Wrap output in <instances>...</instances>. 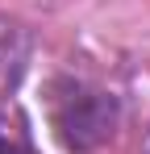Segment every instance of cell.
<instances>
[{
  "instance_id": "obj_1",
  "label": "cell",
  "mask_w": 150,
  "mask_h": 154,
  "mask_svg": "<svg viewBox=\"0 0 150 154\" xmlns=\"http://www.w3.org/2000/svg\"><path fill=\"white\" fill-rule=\"evenodd\" d=\"M50 121H54V133L67 150H92L96 142H104L113 133L117 104H113V96H104L88 83L63 79V83H54Z\"/></svg>"
},
{
  "instance_id": "obj_2",
  "label": "cell",
  "mask_w": 150,
  "mask_h": 154,
  "mask_svg": "<svg viewBox=\"0 0 150 154\" xmlns=\"http://www.w3.org/2000/svg\"><path fill=\"white\" fill-rule=\"evenodd\" d=\"M0 154H33L29 142H25V133L17 125H8L4 117H0Z\"/></svg>"
}]
</instances>
